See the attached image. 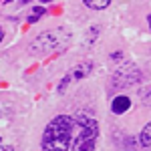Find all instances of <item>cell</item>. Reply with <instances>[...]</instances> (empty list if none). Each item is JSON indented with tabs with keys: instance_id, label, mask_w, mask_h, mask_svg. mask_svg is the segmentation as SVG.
<instances>
[{
	"instance_id": "1",
	"label": "cell",
	"mask_w": 151,
	"mask_h": 151,
	"mask_svg": "<svg viewBox=\"0 0 151 151\" xmlns=\"http://www.w3.org/2000/svg\"><path fill=\"white\" fill-rule=\"evenodd\" d=\"M75 117L58 115L55 117L45 129L42 135V149H70V129Z\"/></svg>"
},
{
	"instance_id": "12",
	"label": "cell",
	"mask_w": 151,
	"mask_h": 151,
	"mask_svg": "<svg viewBox=\"0 0 151 151\" xmlns=\"http://www.w3.org/2000/svg\"><path fill=\"white\" fill-rule=\"evenodd\" d=\"M35 14H38V16L45 14V8H42V6H35Z\"/></svg>"
},
{
	"instance_id": "11",
	"label": "cell",
	"mask_w": 151,
	"mask_h": 151,
	"mask_svg": "<svg viewBox=\"0 0 151 151\" xmlns=\"http://www.w3.org/2000/svg\"><path fill=\"white\" fill-rule=\"evenodd\" d=\"M141 99H143V103H145V105H151V89L141 91Z\"/></svg>"
},
{
	"instance_id": "5",
	"label": "cell",
	"mask_w": 151,
	"mask_h": 151,
	"mask_svg": "<svg viewBox=\"0 0 151 151\" xmlns=\"http://www.w3.org/2000/svg\"><path fill=\"white\" fill-rule=\"evenodd\" d=\"M129 107H131V99L125 97V95H121V97H115L113 99V103H111V111L115 113V115H121V113H125Z\"/></svg>"
},
{
	"instance_id": "13",
	"label": "cell",
	"mask_w": 151,
	"mask_h": 151,
	"mask_svg": "<svg viewBox=\"0 0 151 151\" xmlns=\"http://www.w3.org/2000/svg\"><path fill=\"white\" fill-rule=\"evenodd\" d=\"M36 18H38V14H32V16L28 18V22H36Z\"/></svg>"
},
{
	"instance_id": "9",
	"label": "cell",
	"mask_w": 151,
	"mask_h": 151,
	"mask_svg": "<svg viewBox=\"0 0 151 151\" xmlns=\"http://www.w3.org/2000/svg\"><path fill=\"white\" fill-rule=\"evenodd\" d=\"M97 35H99V26H93L89 30V35H87V45H93L95 40H97Z\"/></svg>"
},
{
	"instance_id": "18",
	"label": "cell",
	"mask_w": 151,
	"mask_h": 151,
	"mask_svg": "<svg viewBox=\"0 0 151 151\" xmlns=\"http://www.w3.org/2000/svg\"><path fill=\"white\" fill-rule=\"evenodd\" d=\"M42 2H50V0H42Z\"/></svg>"
},
{
	"instance_id": "17",
	"label": "cell",
	"mask_w": 151,
	"mask_h": 151,
	"mask_svg": "<svg viewBox=\"0 0 151 151\" xmlns=\"http://www.w3.org/2000/svg\"><path fill=\"white\" fill-rule=\"evenodd\" d=\"M2 38H4V35H2V28H0V40H2Z\"/></svg>"
},
{
	"instance_id": "7",
	"label": "cell",
	"mask_w": 151,
	"mask_h": 151,
	"mask_svg": "<svg viewBox=\"0 0 151 151\" xmlns=\"http://www.w3.org/2000/svg\"><path fill=\"white\" fill-rule=\"evenodd\" d=\"M139 143L143 147H151V123H147L139 135Z\"/></svg>"
},
{
	"instance_id": "16",
	"label": "cell",
	"mask_w": 151,
	"mask_h": 151,
	"mask_svg": "<svg viewBox=\"0 0 151 151\" xmlns=\"http://www.w3.org/2000/svg\"><path fill=\"white\" fill-rule=\"evenodd\" d=\"M6 2H10V0H0V4H6Z\"/></svg>"
},
{
	"instance_id": "4",
	"label": "cell",
	"mask_w": 151,
	"mask_h": 151,
	"mask_svg": "<svg viewBox=\"0 0 151 151\" xmlns=\"http://www.w3.org/2000/svg\"><path fill=\"white\" fill-rule=\"evenodd\" d=\"M141 81V73L133 67H125V69H119L113 77V85L119 87V89H125V87H131L135 83Z\"/></svg>"
},
{
	"instance_id": "2",
	"label": "cell",
	"mask_w": 151,
	"mask_h": 151,
	"mask_svg": "<svg viewBox=\"0 0 151 151\" xmlns=\"http://www.w3.org/2000/svg\"><path fill=\"white\" fill-rule=\"evenodd\" d=\"M70 45V32L67 28H50L38 35L28 45V50L32 55H50V52H60Z\"/></svg>"
},
{
	"instance_id": "6",
	"label": "cell",
	"mask_w": 151,
	"mask_h": 151,
	"mask_svg": "<svg viewBox=\"0 0 151 151\" xmlns=\"http://www.w3.org/2000/svg\"><path fill=\"white\" fill-rule=\"evenodd\" d=\"M91 69H93V63H81V65H77L75 69L70 70V79L73 81H77V79H85L89 73H91Z\"/></svg>"
},
{
	"instance_id": "8",
	"label": "cell",
	"mask_w": 151,
	"mask_h": 151,
	"mask_svg": "<svg viewBox=\"0 0 151 151\" xmlns=\"http://www.w3.org/2000/svg\"><path fill=\"white\" fill-rule=\"evenodd\" d=\"M89 8H93V10H103V8H107L109 6V2L111 0H83Z\"/></svg>"
},
{
	"instance_id": "14",
	"label": "cell",
	"mask_w": 151,
	"mask_h": 151,
	"mask_svg": "<svg viewBox=\"0 0 151 151\" xmlns=\"http://www.w3.org/2000/svg\"><path fill=\"white\" fill-rule=\"evenodd\" d=\"M147 22H149V28H151V14L147 16Z\"/></svg>"
},
{
	"instance_id": "3",
	"label": "cell",
	"mask_w": 151,
	"mask_h": 151,
	"mask_svg": "<svg viewBox=\"0 0 151 151\" xmlns=\"http://www.w3.org/2000/svg\"><path fill=\"white\" fill-rule=\"evenodd\" d=\"M97 133H99V127H97L95 119L85 115L75 117V123L70 129V149H81V151L93 149Z\"/></svg>"
},
{
	"instance_id": "15",
	"label": "cell",
	"mask_w": 151,
	"mask_h": 151,
	"mask_svg": "<svg viewBox=\"0 0 151 151\" xmlns=\"http://www.w3.org/2000/svg\"><path fill=\"white\" fill-rule=\"evenodd\" d=\"M28 2H30V0H20V4H28Z\"/></svg>"
},
{
	"instance_id": "10",
	"label": "cell",
	"mask_w": 151,
	"mask_h": 151,
	"mask_svg": "<svg viewBox=\"0 0 151 151\" xmlns=\"http://www.w3.org/2000/svg\"><path fill=\"white\" fill-rule=\"evenodd\" d=\"M73 81V79H70V75H67V77H65V79H63V81H60V85H58V93H65V91H67V87H69V83Z\"/></svg>"
}]
</instances>
